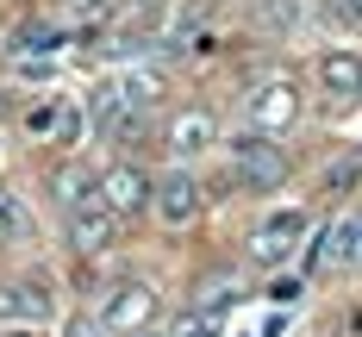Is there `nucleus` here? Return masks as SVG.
Here are the masks:
<instances>
[{"mask_svg":"<svg viewBox=\"0 0 362 337\" xmlns=\"http://www.w3.org/2000/svg\"><path fill=\"white\" fill-rule=\"evenodd\" d=\"M100 325L112 337H138L156 325V288L150 281H112L100 294Z\"/></svg>","mask_w":362,"mask_h":337,"instance_id":"3","label":"nucleus"},{"mask_svg":"<svg viewBox=\"0 0 362 337\" xmlns=\"http://www.w3.org/2000/svg\"><path fill=\"white\" fill-rule=\"evenodd\" d=\"M244 300V275H231V268H218V275H206L200 288H194V306L187 312H206V319H218L225 306H238Z\"/></svg>","mask_w":362,"mask_h":337,"instance_id":"12","label":"nucleus"},{"mask_svg":"<svg viewBox=\"0 0 362 337\" xmlns=\"http://www.w3.org/2000/svg\"><path fill=\"white\" fill-rule=\"evenodd\" d=\"M50 50H57V25H44V19L13 32V57H19V63H32V57H50Z\"/></svg>","mask_w":362,"mask_h":337,"instance_id":"16","label":"nucleus"},{"mask_svg":"<svg viewBox=\"0 0 362 337\" xmlns=\"http://www.w3.org/2000/svg\"><path fill=\"white\" fill-rule=\"evenodd\" d=\"M356 175H362V162H356V156H344V162H337V169L325 175V187H350Z\"/></svg>","mask_w":362,"mask_h":337,"instance_id":"19","label":"nucleus"},{"mask_svg":"<svg viewBox=\"0 0 362 337\" xmlns=\"http://www.w3.org/2000/svg\"><path fill=\"white\" fill-rule=\"evenodd\" d=\"M200 206H206V194H200V182L187 175V169H169V175H156V219L169 225V231H181V225L200 219Z\"/></svg>","mask_w":362,"mask_h":337,"instance_id":"7","label":"nucleus"},{"mask_svg":"<svg viewBox=\"0 0 362 337\" xmlns=\"http://www.w3.org/2000/svg\"><path fill=\"white\" fill-rule=\"evenodd\" d=\"M231 182L244 194H275L288 182V150L275 138H262V131H238L231 138Z\"/></svg>","mask_w":362,"mask_h":337,"instance_id":"1","label":"nucleus"},{"mask_svg":"<svg viewBox=\"0 0 362 337\" xmlns=\"http://www.w3.org/2000/svg\"><path fill=\"white\" fill-rule=\"evenodd\" d=\"M138 337H156V331H138Z\"/></svg>","mask_w":362,"mask_h":337,"instance_id":"27","label":"nucleus"},{"mask_svg":"<svg viewBox=\"0 0 362 337\" xmlns=\"http://www.w3.org/2000/svg\"><path fill=\"white\" fill-rule=\"evenodd\" d=\"M319 88H325L337 107L362 100V57L356 50H325V57H319Z\"/></svg>","mask_w":362,"mask_h":337,"instance_id":"10","label":"nucleus"},{"mask_svg":"<svg viewBox=\"0 0 362 337\" xmlns=\"http://www.w3.org/2000/svg\"><path fill=\"white\" fill-rule=\"evenodd\" d=\"M100 206L119 213V219H138L156 206V175L138 169V162H112L107 175H100Z\"/></svg>","mask_w":362,"mask_h":337,"instance_id":"5","label":"nucleus"},{"mask_svg":"<svg viewBox=\"0 0 362 337\" xmlns=\"http://www.w3.org/2000/svg\"><path fill=\"white\" fill-rule=\"evenodd\" d=\"M337 6H344V13H350V19L362 25V0H337Z\"/></svg>","mask_w":362,"mask_h":337,"instance_id":"24","label":"nucleus"},{"mask_svg":"<svg viewBox=\"0 0 362 337\" xmlns=\"http://www.w3.org/2000/svg\"><path fill=\"white\" fill-rule=\"evenodd\" d=\"M269 300H275V306H293V300H300V281H269Z\"/></svg>","mask_w":362,"mask_h":337,"instance_id":"22","label":"nucleus"},{"mask_svg":"<svg viewBox=\"0 0 362 337\" xmlns=\"http://www.w3.org/2000/svg\"><path fill=\"white\" fill-rule=\"evenodd\" d=\"M13 300H19V325H32V331L50 319V312H57V300L44 294L37 281H13Z\"/></svg>","mask_w":362,"mask_h":337,"instance_id":"15","label":"nucleus"},{"mask_svg":"<svg viewBox=\"0 0 362 337\" xmlns=\"http://www.w3.org/2000/svg\"><path fill=\"white\" fill-rule=\"evenodd\" d=\"M293 119H300V88H293L288 75H262L250 94H244V125L262 131V138L293 131Z\"/></svg>","mask_w":362,"mask_h":337,"instance_id":"2","label":"nucleus"},{"mask_svg":"<svg viewBox=\"0 0 362 337\" xmlns=\"http://www.w3.org/2000/svg\"><path fill=\"white\" fill-rule=\"evenodd\" d=\"M262 25L293 32V25H300V6H293V0H262Z\"/></svg>","mask_w":362,"mask_h":337,"instance_id":"17","label":"nucleus"},{"mask_svg":"<svg viewBox=\"0 0 362 337\" xmlns=\"http://www.w3.org/2000/svg\"><path fill=\"white\" fill-rule=\"evenodd\" d=\"M63 6H81V0H63Z\"/></svg>","mask_w":362,"mask_h":337,"instance_id":"26","label":"nucleus"},{"mask_svg":"<svg viewBox=\"0 0 362 337\" xmlns=\"http://www.w3.org/2000/svg\"><path fill=\"white\" fill-rule=\"evenodd\" d=\"M0 337H37V331H13V325H6V331H0Z\"/></svg>","mask_w":362,"mask_h":337,"instance_id":"25","label":"nucleus"},{"mask_svg":"<svg viewBox=\"0 0 362 337\" xmlns=\"http://www.w3.org/2000/svg\"><path fill=\"white\" fill-rule=\"evenodd\" d=\"M300 244H306V213H300V206H288V213H269V219L250 231L244 256H250L256 268H281Z\"/></svg>","mask_w":362,"mask_h":337,"instance_id":"4","label":"nucleus"},{"mask_svg":"<svg viewBox=\"0 0 362 337\" xmlns=\"http://www.w3.org/2000/svg\"><path fill=\"white\" fill-rule=\"evenodd\" d=\"M57 125V107H37V112H25V131H50Z\"/></svg>","mask_w":362,"mask_h":337,"instance_id":"23","label":"nucleus"},{"mask_svg":"<svg viewBox=\"0 0 362 337\" xmlns=\"http://www.w3.org/2000/svg\"><path fill=\"white\" fill-rule=\"evenodd\" d=\"M112 237H119V213H107L100 200L69 213V250L75 256H100V250H112Z\"/></svg>","mask_w":362,"mask_h":337,"instance_id":"9","label":"nucleus"},{"mask_svg":"<svg viewBox=\"0 0 362 337\" xmlns=\"http://www.w3.org/2000/svg\"><path fill=\"white\" fill-rule=\"evenodd\" d=\"M163 144H169V156H175V162H194L200 150L218 144L213 112H206V107H181L175 119H169V131H163Z\"/></svg>","mask_w":362,"mask_h":337,"instance_id":"8","label":"nucleus"},{"mask_svg":"<svg viewBox=\"0 0 362 337\" xmlns=\"http://www.w3.org/2000/svg\"><path fill=\"white\" fill-rule=\"evenodd\" d=\"M50 194H57L63 213H81V206L100 200V175H88L81 162H63V169H50Z\"/></svg>","mask_w":362,"mask_h":337,"instance_id":"11","label":"nucleus"},{"mask_svg":"<svg viewBox=\"0 0 362 337\" xmlns=\"http://www.w3.org/2000/svg\"><path fill=\"white\" fill-rule=\"evenodd\" d=\"M32 231H37L32 200H25L19 187H6V182H0V244H32Z\"/></svg>","mask_w":362,"mask_h":337,"instance_id":"13","label":"nucleus"},{"mask_svg":"<svg viewBox=\"0 0 362 337\" xmlns=\"http://www.w3.org/2000/svg\"><path fill=\"white\" fill-rule=\"evenodd\" d=\"M169 337H218V319H206V312H187Z\"/></svg>","mask_w":362,"mask_h":337,"instance_id":"18","label":"nucleus"},{"mask_svg":"<svg viewBox=\"0 0 362 337\" xmlns=\"http://www.w3.org/2000/svg\"><path fill=\"white\" fill-rule=\"evenodd\" d=\"M69 337H107V325H100V312H88V319H69Z\"/></svg>","mask_w":362,"mask_h":337,"instance_id":"20","label":"nucleus"},{"mask_svg":"<svg viewBox=\"0 0 362 337\" xmlns=\"http://www.w3.org/2000/svg\"><path fill=\"white\" fill-rule=\"evenodd\" d=\"M313 262V275H337V268H356L362 262V213H344V219H331L319 231V244L306 250Z\"/></svg>","mask_w":362,"mask_h":337,"instance_id":"6","label":"nucleus"},{"mask_svg":"<svg viewBox=\"0 0 362 337\" xmlns=\"http://www.w3.org/2000/svg\"><path fill=\"white\" fill-rule=\"evenodd\" d=\"M119 107H132V112H150L156 100H163V69H125L119 81Z\"/></svg>","mask_w":362,"mask_h":337,"instance_id":"14","label":"nucleus"},{"mask_svg":"<svg viewBox=\"0 0 362 337\" xmlns=\"http://www.w3.org/2000/svg\"><path fill=\"white\" fill-rule=\"evenodd\" d=\"M0 325H19V300H13V281H0Z\"/></svg>","mask_w":362,"mask_h":337,"instance_id":"21","label":"nucleus"}]
</instances>
